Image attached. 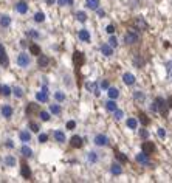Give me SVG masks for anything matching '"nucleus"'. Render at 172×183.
<instances>
[{
	"label": "nucleus",
	"mask_w": 172,
	"mask_h": 183,
	"mask_svg": "<svg viewBox=\"0 0 172 183\" xmlns=\"http://www.w3.org/2000/svg\"><path fill=\"white\" fill-rule=\"evenodd\" d=\"M124 42H126V45L137 44V42H140V34L135 31V30H129L127 33L124 34Z\"/></svg>",
	"instance_id": "nucleus-1"
},
{
	"label": "nucleus",
	"mask_w": 172,
	"mask_h": 183,
	"mask_svg": "<svg viewBox=\"0 0 172 183\" xmlns=\"http://www.w3.org/2000/svg\"><path fill=\"white\" fill-rule=\"evenodd\" d=\"M30 64H31V58H30L28 53L22 51L19 56H17V65H19V67L26 68V67H30Z\"/></svg>",
	"instance_id": "nucleus-2"
},
{
	"label": "nucleus",
	"mask_w": 172,
	"mask_h": 183,
	"mask_svg": "<svg viewBox=\"0 0 172 183\" xmlns=\"http://www.w3.org/2000/svg\"><path fill=\"white\" fill-rule=\"evenodd\" d=\"M155 104H157V107H158V112H160L163 116H168L169 107H168V104H166V99L161 98V96H158V98L155 99Z\"/></svg>",
	"instance_id": "nucleus-3"
},
{
	"label": "nucleus",
	"mask_w": 172,
	"mask_h": 183,
	"mask_svg": "<svg viewBox=\"0 0 172 183\" xmlns=\"http://www.w3.org/2000/svg\"><path fill=\"white\" fill-rule=\"evenodd\" d=\"M0 65H2L3 68L10 67V58H8V54H6V50L3 47V44H0Z\"/></svg>",
	"instance_id": "nucleus-4"
},
{
	"label": "nucleus",
	"mask_w": 172,
	"mask_h": 183,
	"mask_svg": "<svg viewBox=\"0 0 172 183\" xmlns=\"http://www.w3.org/2000/svg\"><path fill=\"white\" fill-rule=\"evenodd\" d=\"M73 62H75V65H76V71L84 65V62H85V56L81 51H75L73 54Z\"/></svg>",
	"instance_id": "nucleus-5"
},
{
	"label": "nucleus",
	"mask_w": 172,
	"mask_h": 183,
	"mask_svg": "<svg viewBox=\"0 0 172 183\" xmlns=\"http://www.w3.org/2000/svg\"><path fill=\"white\" fill-rule=\"evenodd\" d=\"M36 99H37L39 103H48V87L43 86L40 92L36 93Z\"/></svg>",
	"instance_id": "nucleus-6"
},
{
	"label": "nucleus",
	"mask_w": 172,
	"mask_h": 183,
	"mask_svg": "<svg viewBox=\"0 0 172 183\" xmlns=\"http://www.w3.org/2000/svg\"><path fill=\"white\" fill-rule=\"evenodd\" d=\"M20 176L26 180H31V169L28 166V163L26 161H22L20 163Z\"/></svg>",
	"instance_id": "nucleus-7"
},
{
	"label": "nucleus",
	"mask_w": 172,
	"mask_h": 183,
	"mask_svg": "<svg viewBox=\"0 0 172 183\" xmlns=\"http://www.w3.org/2000/svg\"><path fill=\"white\" fill-rule=\"evenodd\" d=\"M141 152L147 154V155L153 154V152H155V144H153L152 141H147V140H146V141L141 144Z\"/></svg>",
	"instance_id": "nucleus-8"
},
{
	"label": "nucleus",
	"mask_w": 172,
	"mask_h": 183,
	"mask_svg": "<svg viewBox=\"0 0 172 183\" xmlns=\"http://www.w3.org/2000/svg\"><path fill=\"white\" fill-rule=\"evenodd\" d=\"M82 144H84V140L81 138L79 135H73V136H71V140H70V146H71V148L79 149V148H82Z\"/></svg>",
	"instance_id": "nucleus-9"
},
{
	"label": "nucleus",
	"mask_w": 172,
	"mask_h": 183,
	"mask_svg": "<svg viewBox=\"0 0 172 183\" xmlns=\"http://www.w3.org/2000/svg\"><path fill=\"white\" fill-rule=\"evenodd\" d=\"M48 64H50V58L47 56V54H39L37 56V65H39V68H47L48 67Z\"/></svg>",
	"instance_id": "nucleus-10"
},
{
	"label": "nucleus",
	"mask_w": 172,
	"mask_h": 183,
	"mask_svg": "<svg viewBox=\"0 0 172 183\" xmlns=\"http://www.w3.org/2000/svg\"><path fill=\"white\" fill-rule=\"evenodd\" d=\"M93 141H95L96 146H107V144H108V138H107L105 135H102V134H98V135L95 136Z\"/></svg>",
	"instance_id": "nucleus-11"
},
{
	"label": "nucleus",
	"mask_w": 172,
	"mask_h": 183,
	"mask_svg": "<svg viewBox=\"0 0 172 183\" xmlns=\"http://www.w3.org/2000/svg\"><path fill=\"white\" fill-rule=\"evenodd\" d=\"M14 8H16V11L19 14H26L28 13V3L26 2H17Z\"/></svg>",
	"instance_id": "nucleus-12"
},
{
	"label": "nucleus",
	"mask_w": 172,
	"mask_h": 183,
	"mask_svg": "<svg viewBox=\"0 0 172 183\" xmlns=\"http://www.w3.org/2000/svg\"><path fill=\"white\" fill-rule=\"evenodd\" d=\"M0 112H2V116L5 118V120H10V118L13 116V107L11 106H8V104H5L3 107H2V110H0Z\"/></svg>",
	"instance_id": "nucleus-13"
},
{
	"label": "nucleus",
	"mask_w": 172,
	"mask_h": 183,
	"mask_svg": "<svg viewBox=\"0 0 172 183\" xmlns=\"http://www.w3.org/2000/svg\"><path fill=\"white\" fill-rule=\"evenodd\" d=\"M123 81L126 86H133L135 82H137V79H135V76L132 75V73H124L123 75Z\"/></svg>",
	"instance_id": "nucleus-14"
},
{
	"label": "nucleus",
	"mask_w": 172,
	"mask_h": 183,
	"mask_svg": "<svg viewBox=\"0 0 172 183\" xmlns=\"http://www.w3.org/2000/svg\"><path fill=\"white\" fill-rule=\"evenodd\" d=\"M39 104H34V103H30L28 106H26V115L31 116L33 113H39Z\"/></svg>",
	"instance_id": "nucleus-15"
},
{
	"label": "nucleus",
	"mask_w": 172,
	"mask_h": 183,
	"mask_svg": "<svg viewBox=\"0 0 172 183\" xmlns=\"http://www.w3.org/2000/svg\"><path fill=\"white\" fill-rule=\"evenodd\" d=\"M11 17L8 16V14H2L0 16V26H2V28H8V26L11 25Z\"/></svg>",
	"instance_id": "nucleus-16"
},
{
	"label": "nucleus",
	"mask_w": 172,
	"mask_h": 183,
	"mask_svg": "<svg viewBox=\"0 0 172 183\" xmlns=\"http://www.w3.org/2000/svg\"><path fill=\"white\" fill-rule=\"evenodd\" d=\"M137 161H138L140 164H146V166H149V164H150V161H149V155H147V154H144V152H141V154L137 155Z\"/></svg>",
	"instance_id": "nucleus-17"
},
{
	"label": "nucleus",
	"mask_w": 172,
	"mask_h": 183,
	"mask_svg": "<svg viewBox=\"0 0 172 183\" xmlns=\"http://www.w3.org/2000/svg\"><path fill=\"white\" fill-rule=\"evenodd\" d=\"M85 87H87V90L93 92V95H95V96H99V95H101V93H99V87H98L96 82H87Z\"/></svg>",
	"instance_id": "nucleus-18"
},
{
	"label": "nucleus",
	"mask_w": 172,
	"mask_h": 183,
	"mask_svg": "<svg viewBox=\"0 0 172 183\" xmlns=\"http://www.w3.org/2000/svg\"><path fill=\"white\" fill-rule=\"evenodd\" d=\"M53 136H54V140H56L58 143H65V132H62V130H54L53 132Z\"/></svg>",
	"instance_id": "nucleus-19"
},
{
	"label": "nucleus",
	"mask_w": 172,
	"mask_h": 183,
	"mask_svg": "<svg viewBox=\"0 0 172 183\" xmlns=\"http://www.w3.org/2000/svg\"><path fill=\"white\" fill-rule=\"evenodd\" d=\"M78 38H79L81 40H82V42H90V33H88V30H85V28L79 30Z\"/></svg>",
	"instance_id": "nucleus-20"
},
{
	"label": "nucleus",
	"mask_w": 172,
	"mask_h": 183,
	"mask_svg": "<svg viewBox=\"0 0 172 183\" xmlns=\"http://www.w3.org/2000/svg\"><path fill=\"white\" fill-rule=\"evenodd\" d=\"M101 53L104 54V56H107V58H110L112 54H113V48L110 47L108 44H104V45H101Z\"/></svg>",
	"instance_id": "nucleus-21"
},
{
	"label": "nucleus",
	"mask_w": 172,
	"mask_h": 183,
	"mask_svg": "<svg viewBox=\"0 0 172 183\" xmlns=\"http://www.w3.org/2000/svg\"><path fill=\"white\" fill-rule=\"evenodd\" d=\"M20 154L23 155V157H26V158H31V157H33V151H31L30 146H26V143L20 148Z\"/></svg>",
	"instance_id": "nucleus-22"
},
{
	"label": "nucleus",
	"mask_w": 172,
	"mask_h": 183,
	"mask_svg": "<svg viewBox=\"0 0 172 183\" xmlns=\"http://www.w3.org/2000/svg\"><path fill=\"white\" fill-rule=\"evenodd\" d=\"M110 172L113 176H121L123 174V168H121V163H113L110 166Z\"/></svg>",
	"instance_id": "nucleus-23"
},
{
	"label": "nucleus",
	"mask_w": 172,
	"mask_h": 183,
	"mask_svg": "<svg viewBox=\"0 0 172 183\" xmlns=\"http://www.w3.org/2000/svg\"><path fill=\"white\" fill-rule=\"evenodd\" d=\"M107 95H108V98L110 99H116L120 96V90L116 88V87H108L107 88Z\"/></svg>",
	"instance_id": "nucleus-24"
},
{
	"label": "nucleus",
	"mask_w": 172,
	"mask_h": 183,
	"mask_svg": "<svg viewBox=\"0 0 172 183\" xmlns=\"http://www.w3.org/2000/svg\"><path fill=\"white\" fill-rule=\"evenodd\" d=\"M19 138H20L22 143H30V141H31V134H30L28 130H20Z\"/></svg>",
	"instance_id": "nucleus-25"
},
{
	"label": "nucleus",
	"mask_w": 172,
	"mask_h": 183,
	"mask_svg": "<svg viewBox=\"0 0 172 183\" xmlns=\"http://www.w3.org/2000/svg\"><path fill=\"white\" fill-rule=\"evenodd\" d=\"M85 8L95 11L96 8H99V0H85Z\"/></svg>",
	"instance_id": "nucleus-26"
},
{
	"label": "nucleus",
	"mask_w": 172,
	"mask_h": 183,
	"mask_svg": "<svg viewBox=\"0 0 172 183\" xmlns=\"http://www.w3.org/2000/svg\"><path fill=\"white\" fill-rule=\"evenodd\" d=\"M3 161H5V164H6V166H10V168L16 166V163H17L16 157H13V155H6V157L3 158Z\"/></svg>",
	"instance_id": "nucleus-27"
},
{
	"label": "nucleus",
	"mask_w": 172,
	"mask_h": 183,
	"mask_svg": "<svg viewBox=\"0 0 172 183\" xmlns=\"http://www.w3.org/2000/svg\"><path fill=\"white\" fill-rule=\"evenodd\" d=\"M115 157H116V160H118V163H127V155H124L123 152H120V151H116L115 149Z\"/></svg>",
	"instance_id": "nucleus-28"
},
{
	"label": "nucleus",
	"mask_w": 172,
	"mask_h": 183,
	"mask_svg": "<svg viewBox=\"0 0 172 183\" xmlns=\"http://www.w3.org/2000/svg\"><path fill=\"white\" fill-rule=\"evenodd\" d=\"M50 113H53V115H61L62 113V107L59 104H50Z\"/></svg>",
	"instance_id": "nucleus-29"
},
{
	"label": "nucleus",
	"mask_w": 172,
	"mask_h": 183,
	"mask_svg": "<svg viewBox=\"0 0 172 183\" xmlns=\"http://www.w3.org/2000/svg\"><path fill=\"white\" fill-rule=\"evenodd\" d=\"M105 109H107L108 112H113V110H116V109H118V106H116L115 99H110V101H107V103H105Z\"/></svg>",
	"instance_id": "nucleus-30"
},
{
	"label": "nucleus",
	"mask_w": 172,
	"mask_h": 183,
	"mask_svg": "<svg viewBox=\"0 0 172 183\" xmlns=\"http://www.w3.org/2000/svg\"><path fill=\"white\" fill-rule=\"evenodd\" d=\"M30 53H31V54H36V56H39L42 51H40V47H39L37 44H31V45H30Z\"/></svg>",
	"instance_id": "nucleus-31"
},
{
	"label": "nucleus",
	"mask_w": 172,
	"mask_h": 183,
	"mask_svg": "<svg viewBox=\"0 0 172 183\" xmlns=\"http://www.w3.org/2000/svg\"><path fill=\"white\" fill-rule=\"evenodd\" d=\"M33 19H34V22H37V23H42L43 20H45V14L42 13V11H37L34 16H33Z\"/></svg>",
	"instance_id": "nucleus-32"
},
{
	"label": "nucleus",
	"mask_w": 172,
	"mask_h": 183,
	"mask_svg": "<svg viewBox=\"0 0 172 183\" xmlns=\"http://www.w3.org/2000/svg\"><path fill=\"white\" fill-rule=\"evenodd\" d=\"M140 123L143 124V126H149V123H150V120L147 118V115L146 113H143V112H140Z\"/></svg>",
	"instance_id": "nucleus-33"
},
{
	"label": "nucleus",
	"mask_w": 172,
	"mask_h": 183,
	"mask_svg": "<svg viewBox=\"0 0 172 183\" xmlns=\"http://www.w3.org/2000/svg\"><path fill=\"white\" fill-rule=\"evenodd\" d=\"M126 126H127L129 129H137V126H138V121L135 120V118H129V120L126 121Z\"/></svg>",
	"instance_id": "nucleus-34"
},
{
	"label": "nucleus",
	"mask_w": 172,
	"mask_h": 183,
	"mask_svg": "<svg viewBox=\"0 0 172 183\" xmlns=\"http://www.w3.org/2000/svg\"><path fill=\"white\" fill-rule=\"evenodd\" d=\"M54 99H56V101L58 103H64L65 101V93H64V92H56V93H54Z\"/></svg>",
	"instance_id": "nucleus-35"
},
{
	"label": "nucleus",
	"mask_w": 172,
	"mask_h": 183,
	"mask_svg": "<svg viewBox=\"0 0 172 183\" xmlns=\"http://www.w3.org/2000/svg\"><path fill=\"white\" fill-rule=\"evenodd\" d=\"M11 93H14L16 98H23V88H20V87H14V88H11Z\"/></svg>",
	"instance_id": "nucleus-36"
},
{
	"label": "nucleus",
	"mask_w": 172,
	"mask_h": 183,
	"mask_svg": "<svg viewBox=\"0 0 172 183\" xmlns=\"http://www.w3.org/2000/svg\"><path fill=\"white\" fill-rule=\"evenodd\" d=\"M87 158H88L90 163H96V161H98V154H96L95 151H90V152L87 154Z\"/></svg>",
	"instance_id": "nucleus-37"
},
{
	"label": "nucleus",
	"mask_w": 172,
	"mask_h": 183,
	"mask_svg": "<svg viewBox=\"0 0 172 183\" xmlns=\"http://www.w3.org/2000/svg\"><path fill=\"white\" fill-rule=\"evenodd\" d=\"M135 25H137V26H141V28H144V30H147V23L144 22L143 17H137V19H135Z\"/></svg>",
	"instance_id": "nucleus-38"
},
{
	"label": "nucleus",
	"mask_w": 172,
	"mask_h": 183,
	"mask_svg": "<svg viewBox=\"0 0 172 183\" xmlns=\"http://www.w3.org/2000/svg\"><path fill=\"white\" fill-rule=\"evenodd\" d=\"M26 36H28V38H31V39H39V38H40L39 31H36V30H26Z\"/></svg>",
	"instance_id": "nucleus-39"
},
{
	"label": "nucleus",
	"mask_w": 172,
	"mask_h": 183,
	"mask_svg": "<svg viewBox=\"0 0 172 183\" xmlns=\"http://www.w3.org/2000/svg\"><path fill=\"white\" fill-rule=\"evenodd\" d=\"M59 6H73L75 0H56Z\"/></svg>",
	"instance_id": "nucleus-40"
},
{
	"label": "nucleus",
	"mask_w": 172,
	"mask_h": 183,
	"mask_svg": "<svg viewBox=\"0 0 172 183\" xmlns=\"http://www.w3.org/2000/svg\"><path fill=\"white\" fill-rule=\"evenodd\" d=\"M0 95L10 96V95H11V88H10V86H2V88H0Z\"/></svg>",
	"instance_id": "nucleus-41"
},
{
	"label": "nucleus",
	"mask_w": 172,
	"mask_h": 183,
	"mask_svg": "<svg viewBox=\"0 0 172 183\" xmlns=\"http://www.w3.org/2000/svg\"><path fill=\"white\" fill-rule=\"evenodd\" d=\"M39 116L42 121H50V112H45V110H39Z\"/></svg>",
	"instance_id": "nucleus-42"
},
{
	"label": "nucleus",
	"mask_w": 172,
	"mask_h": 183,
	"mask_svg": "<svg viewBox=\"0 0 172 183\" xmlns=\"http://www.w3.org/2000/svg\"><path fill=\"white\" fill-rule=\"evenodd\" d=\"M112 113H113V118H115L116 121H120L121 118L124 116V112H123V110H120V109H116V110H113Z\"/></svg>",
	"instance_id": "nucleus-43"
},
{
	"label": "nucleus",
	"mask_w": 172,
	"mask_h": 183,
	"mask_svg": "<svg viewBox=\"0 0 172 183\" xmlns=\"http://www.w3.org/2000/svg\"><path fill=\"white\" fill-rule=\"evenodd\" d=\"M75 16H76V19H78L79 22H85V20H87V14H85L84 11H78Z\"/></svg>",
	"instance_id": "nucleus-44"
},
{
	"label": "nucleus",
	"mask_w": 172,
	"mask_h": 183,
	"mask_svg": "<svg viewBox=\"0 0 172 183\" xmlns=\"http://www.w3.org/2000/svg\"><path fill=\"white\" fill-rule=\"evenodd\" d=\"M28 126H30V130H31V132H36V134H37V132L40 130L39 124H37V123H34V121H30V124H28Z\"/></svg>",
	"instance_id": "nucleus-45"
},
{
	"label": "nucleus",
	"mask_w": 172,
	"mask_h": 183,
	"mask_svg": "<svg viewBox=\"0 0 172 183\" xmlns=\"http://www.w3.org/2000/svg\"><path fill=\"white\" fill-rule=\"evenodd\" d=\"M108 45H110L112 48H116V47H118V40H116L115 36H112V38L108 39Z\"/></svg>",
	"instance_id": "nucleus-46"
},
{
	"label": "nucleus",
	"mask_w": 172,
	"mask_h": 183,
	"mask_svg": "<svg viewBox=\"0 0 172 183\" xmlns=\"http://www.w3.org/2000/svg\"><path fill=\"white\" fill-rule=\"evenodd\" d=\"M37 141H39V143H47V141H48V135H47V134H39Z\"/></svg>",
	"instance_id": "nucleus-47"
},
{
	"label": "nucleus",
	"mask_w": 172,
	"mask_h": 183,
	"mask_svg": "<svg viewBox=\"0 0 172 183\" xmlns=\"http://www.w3.org/2000/svg\"><path fill=\"white\" fill-rule=\"evenodd\" d=\"M133 98L137 99V101H138V99H140V101H144V93H141V92H135Z\"/></svg>",
	"instance_id": "nucleus-48"
},
{
	"label": "nucleus",
	"mask_w": 172,
	"mask_h": 183,
	"mask_svg": "<svg viewBox=\"0 0 172 183\" xmlns=\"http://www.w3.org/2000/svg\"><path fill=\"white\" fill-rule=\"evenodd\" d=\"M157 134H158V136H160V138H166V130L163 129V127H158Z\"/></svg>",
	"instance_id": "nucleus-49"
},
{
	"label": "nucleus",
	"mask_w": 172,
	"mask_h": 183,
	"mask_svg": "<svg viewBox=\"0 0 172 183\" xmlns=\"http://www.w3.org/2000/svg\"><path fill=\"white\" fill-rule=\"evenodd\" d=\"M75 127H76V121H73V120H70V121L67 123V129H68V130H73Z\"/></svg>",
	"instance_id": "nucleus-50"
},
{
	"label": "nucleus",
	"mask_w": 172,
	"mask_h": 183,
	"mask_svg": "<svg viewBox=\"0 0 172 183\" xmlns=\"http://www.w3.org/2000/svg\"><path fill=\"white\" fill-rule=\"evenodd\" d=\"M140 136H141V138H144V140H147L149 132H147L146 129H140Z\"/></svg>",
	"instance_id": "nucleus-51"
},
{
	"label": "nucleus",
	"mask_w": 172,
	"mask_h": 183,
	"mask_svg": "<svg viewBox=\"0 0 172 183\" xmlns=\"http://www.w3.org/2000/svg\"><path fill=\"white\" fill-rule=\"evenodd\" d=\"M149 109H150V112H153V113H157V112H158V107H157L155 101H153V103L150 104V107H149Z\"/></svg>",
	"instance_id": "nucleus-52"
},
{
	"label": "nucleus",
	"mask_w": 172,
	"mask_h": 183,
	"mask_svg": "<svg viewBox=\"0 0 172 183\" xmlns=\"http://www.w3.org/2000/svg\"><path fill=\"white\" fill-rule=\"evenodd\" d=\"M105 31H107L108 34H113V33H115V26H113V25H107Z\"/></svg>",
	"instance_id": "nucleus-53"
},
{
	"label": "nucleus",
	"mask_w": 172,
	"mask_h": 183,
	"mask_svg": "<svg viewBox=\"0 0 172 183\" xmlns=\"http://www.w3.org/2000/svg\"><path fill=\"white\" fill-rule=\"evenodd\" d=\"M99 87H101V88H108V81H101V82H99Z\"/></svg>",
	"instance_id": "nucleus-54"
},
{
	"label": "nucleus",
	"mask_w": 172,
	"mask_h": 183,
	"mask_svg": "<svg viewBox=\"0 0 172 183\" xmlns=\"http://www.w3.org/2000/svg\"><path fill=\"white\" fill-rule=\"evenodd\" d=\"M95 11L98 13V16H99V17H104V16H105V11H104V10H99V8H96Z\"/></svg>",
	"instance_id": "nucleus-55"
},
{
	"label": "nucleus",
	"mask_w": 172,
	"mask_h": 183,
	"mask_svg": "<svg viewBox=\"0 0 172 183\" xmlns=\"http://www.w3.org/2000/svg\"><path fill=\"white\" fill-rule=\"evenodd\" d=\"M6 148H10V149H13V148H14L13 140H6Z\"/></svg>",
	"instance_id": "nucleus-56"
},
{
	"label": "nucleus",
	"mask_w": 172,
	"mask_h": 183,
	"mask_svg": "<svg viewBox=\"0 0 172 183\" xmlns=\"http://www.w3.org/2000/svg\"><path fill=\"white\" fill-rule=\"evenodd\" d=\"M166 104H168L169 109H172V96H169V98L166 99Z\"/></svg>",
	"instance_id": "nucleus-57"
},
{
	"label": "nucleus",
	"mask_w": 172,
	"mask_h": 183,
	"mask_svg": "<svg viewBox=\"0 0 172 183\" xmlns=\"http://www.w3.org/2000/svg\"><path fill=\"white\" fill-rule=\"evenodd\" d=\"M20 47H26V40H20Z\"/></svg>",
	"instance_id": "nucleus-58"
},
{
	"label": "nucleus",
	"mask_w": 172,
	"mask_h": 183,
	"mask_svg": "<svg viewBox=\"0 0 172 183\" xmlns=\"http://www.w3.org/2000/svg\"><path fill=\"white\" fill-rule=\"evenodd\" d=\"M54 2H56V0H47V3H48V5H53Z\"/></svg>",
	"instance_id": "nucleus-59"
},
{
	"label": "nucleus",
	"mask_w": 172,
	"mask_h": 183,
	"mask_svg": "<svg viewBox=\"0 0 172 183\" xmlns=\"http://www.w3.org/2000/svg\"><path fill=\"white\" fill-rule=\"evenodd\" d=\"M0 88H2V86H0Z\"/></svg>",
	"instance_id": "nucleus-60"
},
{
	"label": "nucleus",
	"mask_w": 172,
	"mask_h": 183,
	"mask_svg": "<svg viewBox=\"0 0 172 183\" xmlns=\"http://www.w3.org/2000/svg\"><path fill=\"white\" fill-rule=\"evenodd\" d=\"M171 76H172V75H171Z\"/></svg>",
	"instance_id": "nucleus-61"
}]
</instances>
